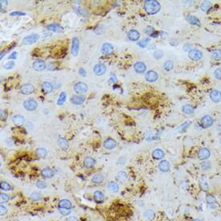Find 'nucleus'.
<instances>
[{
	"mask_svg": "<svg viewBox=\"0 0 221 221\" xmlns=\"http://www.w3.org/2000/svg\"><path fill=\"white\" fill-rule=\"evenodd\" d=\"M210 156H211V151L208 148H201L200 150L198 151V158L200 160L208 159Z\"/></svg>",
	"mask_w": 221,
	"mask_h": 221,
	"instance_id": "7",
	"label": "nucleus"
},
{
	"mask_svg": "<svg viewBox=\"0 0 221 221\" xmlns=\"http://www.w3.org/2000/svg\"><path fill=\"white\" fill-rule=\"evenodd\" d=\"M36 187L40 189H44L48 187V184H47L45 181L39 180L36 183Z\"/></svg>",
	"mask_w": 221,
	"mask_h": 221,
	"instance_id": "46",
	"label": "nucleus"
},
{
	"mask_svg": "<svg viewBox=\"0 0 221 221\" xmlns=\"http://www.w3.org/2000/svg\"><path fill=\"white\" fill-rule=\"evenodd\" d=\"M59 208L72 209V203L69 200H61L59 203Z\"/></svg>",
	"mask_w": 221,
	"mask_h": 221,
	"instance_id": "30",
	"label": "nucleus"
},
{
	"mask_svg": "<svg viewBox=\"0 0 221 221\" xmlns=\"http://www.w3.org/2000/svg\"><path fill=\"white\" fill-rule=\"evenodd\" d=\"M200 167L202 169V171H208L212 169V164L208 161H204L200 165Z\"/></svg>",
	"mask_w": 221,
	"mask_h": 221,
	"instance_id": "37",
	"label": "nucleus"
},
{
	"mask_svg": "<svg viewBox=\"0 0 221 221\" xmlns=\"http://www.w3.org/2000/svg\"><path fill=\"white\" fill-rule=\"evenodd\" d=\"M161 5L159 2L154 0L146 1L144 3V9L149 15H154L160 11Z\"/></svg>",
	"mask_w": 221,
	"mask_h": 221,
	"instance_id": "1",
	"label": "nucleus"
},
{
	"mask_svg": "<svg viewBox=\"0 0 221 221\" xmlns=\"http://www.w3.org/2000/svg\"><path fill=\"white\" fill-rule=\"evenodd\" d=\"M41 175L46 179H50L54 176V171L50 167L44 168L41 171Z\"/></svg>",
	"mask_w": 221,
	"mask_h": 221,
	"instance_id": "19",
	"label": "nucleus"
},
{
	"mask_svg": "<svg viewBox=\"0 0 221 221\" xmlns=\"http://www.w3.org/2000/svg\"><path fill=\"white\" fill-rule=\"evenodd\" d=\"M42 89H43V90H44V92L45 93H51L52 91L53 87L52 85V84L49 83V82H44L43 85H42Z\"/></svg>",
	"mask_w": 221,
	"mask_h": 221,
	"instance_id": "31",
	"label": "nucleus"
},
{
	"mask_svg": "<svg viewBox=\"0 0 221 221\" xmlns=\"http://www.w3.org/2000/svg\"><path fill=\"white\" fill-rule=\"evenodd\" d=\"M188 56L192 60H200L203 57V53L200 50L191 49L188 52Z\"/></svg>",
	"mask_w": 221,
	"mask_h": 221,
	"instance_id": "4",
	"label": "nucleus"
},
{
	"mask_svg": "<svg viewBox=\"0 0 221 221\" xmlns=\"http://www.w3.org/2000/svg\"><path fill=\"white\" fill-rule=\"evenodd\" d=\"M213 123H214V120L209 115H205L201 119V126L204 128H210L211 126H212Z\"/></svg>",
	"mask_w": 221,
	"mask_h": 221,
	"instance_id": "5",
	"label": "nucleus"
},
{
	"mask_svg": "<svg viewBox=\"0 0 221 221\" xmlns=\"http://www.w3.org/2000/svg\"><path fill=\"white\" fill-rule=\"evenodd\" d=\"M12 122L15 126H22L25 122V118L22 115H15L12 118Z\"/></svg>",
	"mask_w": 221,
	"mask_h": 221,
	"instance_id": "21",
	"label": "nucleus"
},
{
	"mask_svg": "<svg viewBox=\"0 0 221 221\" xmlns=\"http://www.w3.org/2000/svg\"><path fill=\"white\" fill-rule=\"evenodd\" d=\"M104 146L105 148H106L108 150H112V149H114L117 146V142H115L114 139L113 138H107L104 141Z\"/></svg>",
	"mask_w": 221,
	"mask_h": 221,
	"instance_id": "17",
	"label": "nucleus"
},
{
	"mask_svg": "<svg viewBox=\"0 0 221 221\" xmlns=\"http://www.w3.org/2000/svg\"><path fill=\"white\" fill-rule=\"evenodd\" d=\"M200 188L204 191H208L209 189V183L208 179L205 178V177H202L200 179Z\"/></svg>",
	"mask_w": 221,
	"mask_h": 221,
	"instance_id": "27",
	"label": "nucleus"
},
{
	"mask_svg": "<svg viewBox=\"0 0 221 221\" xmlns=\"http://www.w3.org/2000/svg\"><path fill=\"white\" fill-rule=\"evenodd\" d=\"M95 163H96V161L92 157H87L84 160V166L86 168H92L94 167Z\"/></svg>",
	"mask_w": 221,
	"mask_h": 221,
	"instance_id": "24",
	"label": "nucleus"
},
{
	"mask_svg": "<svg viewBox=\"0 0 221 221\" xmlns=\"http://www.w3.org/2000/svg\"><path fill=\"white\" fill-rule=\"evenodd\" d=\"M163 51H161V50H157L155 51L154 52V56L156 59H161V58L163 56Z\"/></svg>",
	"mask_w": 221,
	"mask_h": 221,
	"instance_id": "48",
	"label": "nucleus"
},
{
	"mask_svg": "<svg viewBox=\"0 0 221 221\" xmlns=\"http://www.w3.org/2000/svg\"><path fill=\"white\" fill-rule=\"evenodd\" d=\"M36 154L39 157H41V158H44L48 154V152H47V150L44 149V148H38L36 150Z\"/></svg>",
	"mask_w": 221,
	"mask_h": 221,
	"instance_id": "38",
	"label": "nucleus"
},
{
	"mask_svg": "<svg viewBox=\"0 0 221 221\" xmlns=\"http://www.w3.org/2000/svg\"><path fill=\"white\" fill-rule=\"evenodd\" d=\"M57 143L58 146H59V147L62 149L63 150H67L68 149H69V142L65 139V138H59L57 141Z\"/></svg>",
	"mask_w": 221,
	"mask_h": 221,
	"instance_id": "23",
	"label": "nucleus"
},
{
	"mask_svg": "<svg viewBox=\"0 0 221 221\" xmlns=\"http://www.w3.org/2000/svg\"><path fill=\"white\" fill-rule=\"evenodd\" d=\"M7 5V1H1V9L3 8Z\"/></svg>",
	"mask_w": 221,
	"mask_h": 221,
	"instance_id": "58",
	"label": "nucleus"
},
{
	"mask_svg": "<svg viewBox=\"0 0 221 221\" xmlns=\"http://www.w3.org/2000/svg\"><path fill=\"white\" fill-rule=\"evenodd\" d=\"M212 59L215 61H219L221 60V50H214L212 52Z\"/></svg>",
	"mask_w": 221,
	"mask_h": 221,
	"instance_id": "35",
	"label": "nucleus"
},
{
	"mask_svg": "<svg viewBox=\"0 0 221 221\" xmlns=\"http://www.w3.org/2000/svg\"><path fill=\"white\" fill-rule=\"evenodd\" d=\"M66 98H67V96H66V93L64 92H62L61 93L59 96V99L57 101V105H62L65 102Z\"/></svg>",
	"mask_w": 221,
	"mask_h": 221,
	"instance_id": "42",
	"label": "nucleus"
},
{
	"mask_svg": "<svg viewBox=\"0 0 221 221\" xmlns=\"http://www.w3.org/2000/svg\"><path fill=\"white\" fill-rule=\"evenodd\" d=\"M192 221H203L202 220H200V219H194Z\"/></svg>",
	"mask_w": 221,
	"mask_h": 221,
	"instance_id": "61",
	"label": "nucleus"
},
{
	"mask_svg": "<svg viewBox=\"0 0 221 221\" xmlns=\"http://www.w3.org/2000/svg\"><path fill=\"white\" fill-rule=\"evenodd\" d=\"M17 57V52H13V53H11L10 56H9V57L8 59H14V60H15V58Z\"/></svg>",
	"mask_w": 221,
	"mask_h": 221,
	"instance_id": "56",
	"label": "nucleus"
},
{
	"mask_svg": "<svg viewBox=\"0 0 221 221\" xmlns=\"http://www.w3.org/2000/svg\"><path fill=\"white\" fill-rule=\"evenodd\" d=\"M0 188L3 190V191H9V190H11V187L7 182L2 181L1 183H0Z\"/></svg>",
	"mask_w": 221,
	"mask_h": 221,
	"instance_id": "43",
	"label": "nucleus"
},
{
	"mask_svg": "<svg viewBox=\"0 0 221 221\" xmlns=\"http://www.w3.org/2000/svg\"><path fill=\"white\" fill-rule=\"evenodd\" d=\"M74 90L78 94H82L87 92L88 86L84 82H78L74 85Z\"/></svg>",
	"mask_w": 221,
	"mask_h": 221,
	"instance_id": "3",
	"label": "nucleus"
},
{
	"mask_svg": "<svg viewBox=\"0 0 221 221\" xmlns=\"http://www.w3.org/2000/svg\"><path fill=\"white\" fill-rule=\"evenodd\" d=\"M7 208L5 206H3V205H1L0 206V213H1V215L4 216V215L7 214Z\"/></svg>",
	"mask_w": 221,
	"mask_h": 221,
	"instance_id": "52",
	"label": "nucleus"
},
{
	"mask_svg": "<svg viewBox=\"0 0 221 221\" xmlns=\"http://www.w3.org/2000/svg\"><path fill=\"white\" fill-rule=\"evenodd\" d=\"M11 16H15V15H25V13L20 12V11H14L10 14Z\"/></svg>",
	"mask_w": 221,
	"mask_h": 221,
	"instance_id": "53",
	"label": "nucleus"
},
{
	"mask_svg": "<svg viewBox=\"0 0 221 221\" xmlns=\"http://www.w3.org/2000/svg\"><path fill=\"white\" fill-rule=\"evenodd\" d=\"M93 199L97 203H102L105 199V195L103 194L102 191H96L93 193Z\"/></svg>",
	"mask_w": 221,
	"mask_h": 221,
	"instance_id": "26",
	"label": "nucleus"
},
{
	"mask_svg": "<svg viewBox=\"0 0 221 221\" xmlns=\"http://www.w3.org/2000/svg\"><path fill=\"white\" fill-rule=\"evenodd\" d=\"M103 181H104V176L101 175V174H97L95 175L93 179H92V182L93 183H96V184H99V183H101Z\"/></svg>",
	"mask_w": 221,
	"mask_h": 221,
	"instance_id": "33",
	"label": "nucleus"
},
{
	"mask_svg": "<svg viewBox=\"0 0 221 221\" xmlns=\"http://www.w3.org/2000/svg\"><path fill=\"white\" fill-rule=\"evenodd\" d=\"M205 200H206V202L208 203V204H215L216 202V197L212 195H211V194H208L205 197Z\"/></svg>",
	"mask_w": 221,
	"mask_h": 221,
	"instance_id": "41",
	"label": "nucleus"
},
{
	"mask_svg": "<svg viewBox=\"0 0 221 221\" xmlns=\"http://www.w3.org/2000/svg\"><path fill=\"white\" fill-rule=\"evenodd\" d=\"M108 189L111 192L117 193L119 191V186L115 182H109L108 184Z\"/></svg>",
	"mask_w": 221,
	"mask_h": 221,
	"instance_id": "29",
	"label": "nucleus"
},
{
	"mask_svg": "<svg viewBox=\"0 0 221 221\" xmlns=\"http://www.w3.org/2000/svg\"><path fill=\"white\" fill-rule=\"evenodd\" d=\"M220 143H221V138H220Z\"/></svg>",
	"mask_w": 221,
	"mask_h": 221,
	"instance_id": "62",
	"label": "nucleus"
},
{
	"mask_svg": "<svg viewBox=\"0 0 221 221\" xmlns=\"http://www.w3.org/2000/svg\"><path fill=\"white\" fill-rule=\"evenodd\" d=\"M30 198H31V200L33 201H39L42 199V194L38 192V191H36V192H33L31 194Z\"/></svg>",
	"mask_w": 221,
	"mask_h": 221,
	"instance_id": "40",
	"label": "nucleus"
},
{
	"mask_svg": "<svg viewBox=\"0 0 221 221\" xmlns=\"http://www.w3.org/2000/svg\"><path fill=\"white\" fill-rule=\"evenodd\" d=\"M145 78L146 80L149 82H154L158 80L159 78V74L157 72L154 71V70H150V71H148L147 73H146V76H145Z\"/></svg>",
	"mask_w": 221,
	"mask_h": 221,
	"instance_id": "8",
	"label": "nucleus"
},
{
	"mask_svg": "<svg viewBox=\"0 0 221 221\" xmlns=\"http://www.w3.org/2000/svg\"><path fill=\"white\" fill-rule=\"evenodd\" d=\"M79 48H80V41L78 38L74 37L73 39V45H72V54L74 56H77L79 52Z\"/></svg>",
	"mask_w": 221,
	"mask_h": 221,
	"instance_id": "9",
	"label": "nucleus"
},
{
	"mask_svg": "<svg viewBox=\"0 0 221 221\" xmlns=\"http://www.w3.org/2000/svg\"><path fill=\"white\" fill-rule=\"evenodd\" d=\"M32 67L36 71H43L46 69V64L44 60H38L33 62Z\"/></svg>",
	"mask_w": 221,
	"mask_h": 221,
	"instance_id": "11",
	"label": "nucleus"
},
{
	"mask_svg": "<svg viewBox=\"0 0 221 221\" xmlns=\"http://www.w3.org/2000/svg\"><path fill=\"white\" fill-rule=\"evenodd\" d=\"M134 70H135L136 73H144L146 70V66L144 64L143 62L138 61L136 63L134 64Z\"/></svg>",
	"mask_w": 221,
	"mask_h": 221,
	"instance_id": "15",
	"label": "nucleus"
},
{
	"mask_svg": "<svg viewBox=\"0 0 221 221\" xmlns=\"http://www.w3.org/2000/svg\"><path fill=\"white\" fill-rule=\"evenodd\" d=\"M66 221H78V219L76 216H69L66 219Z\"/></svg>",
	"mask_w": 221,
	"mask_h": 221,
	"instance_id": "55",
	"label": "nucleus"
},
{
	"mask_svg": "<svg viewBox=\"0 0 221 221\" xmlns=\"http://www.w3.org/2000/svg\"><path fill=\"white\" fill-rule=\"evenodd\" d=\"M34 90H35V88H34V86H33L32 85H31V84L24 85L21 87L20 89L21 93L24 95L32 94L33 92H34Z\"/></svg>",
	"mask_w": 221,
	"mask_h": 221,
	"instance_id": "10",
	"label": "nucleus"
},
{
	"mask_svg": "<svg viewBox=\"0 0 221 221\" xmlns=\"http://www.w3.org/2000/svg\"><path fill=\"white\" fill-rule=\"evenodd\" d=\"M24 106L27 110L33 111L36 109L38 104H37L36 101H35L34 99H28V100H26L24 102Z\"/></svg>",
	"mask_w": 221,
	"mask_h": 221,
	"instance_id": "2",
	"label": "nucleus"
},
{
	"mask_svg": "<svg viewBox=\"0 0 221 221\" xmlns=\"http://www.w3.org/2000/svg\"><path fill=\"white\" fill-rule=\"evenodd\" d=\"M211 7H212V3L211 2H208V1L202 3L200 5V8L203 11H208Z\"/></svg>",
	"mask_w": 221,
	"mask_h": 221,
	"instance_id": "39",
	"label": "nucleus"
},
{
	"mask_svg": "<svg viewBox=\"0 0 221 221\" xmlns=\"http://www.w3.org/2000/svg\"><path fill=\"white\" fill-rule=\"evenodd\" d=\"M214 76H215V77L216 78L217 80L221 81V68H219V69L215 70V72H214Z\"/></svg>",
	"mask_w": 221,
	"mask_h": 221,
	"instance_id": "50",
	"label": "nucleus"
},
{
	"mask_svg": "<svg viewBox=\"0 0 221 221\" xmlns=\"http://www.w3.org/2000/svg\"><path fill=\"white\" fill-rule=\"evenodd\" d=\"M79 74H80V76H81V77H85L86 76L85 70L84 69H82V68H81V69H79Z\"/></svg>",
	"mask_w": 221,
	"mask_h": 221,
	"instance_id": "54",
	"label": "nucleus"
},
{
	"mask_svg": "<svg viewBox=\"0 0 221 221\" xmlns=\"http://www.w3.org/2000/svg\"><path fill=\"white\" fill-rule=\"evenodd\" d=\"M0 198H1V201H2L3 203H7V202L9 200V199H10L8 195H7L6 193L3 192L0 194Z\"/></svg>",
	"mask_w": 221,
	"mask_h": 221,
	"instance_id": "47",
	"label": "nucleus"
},
{
	"mask_svg": "<svg viewBox=\"0 0 221 221\" xmlns=\"http://www.w3.org/2000/svg\"><path fill=\"white\" fill-rule=\"evenodd\" d=\"M165 155L164 152L161 149H155L154 151L152 152V157L154 159H162Z\"/></svg>",
	"mask_w": 221,
	"mask_h": 221,
	"instance_id": "25",
	"label": "nucleus"
},
{
	"mask_svg": "<svg viewBox=\"0 0 221 221\" xmlns=\"http://www.w3.org/2000/svg\"><path fill=\"white\" fill-rule=\"evenodd\" d=\"M117 180L120 182V183H124L125 182H126L127 179H128V176H127V174L126 172L124 171H120L117 175V177H116Z\"/></svg>",
	"mask_w": 221,
	"mask_h": 221,
	"instance_id": "28",
	"label": "nucleus"
},
{
	"mask_svg": "<svg viewBox=\"0 0 221 221\" xmlns=\"http://www.w3.org/2000/svg\"><path fill=\"white\" fill-rule=\"evenodd\" d=\"M173 67H174V64L171 60H167L164 63L163 68L166 71H171L173 69Z\"/></svg>",
	"mask_w": 221,
	"mask_h": 221,
	"instance_id": "44",
	"label": "nucleus"
},
{
	"mask_svg": "<svg viewBox=\"0 0 221 221\" xmlns=\"http://www.w3.org/2000/svg\"><path fill=\"white\" fill-rule=\"evenodd\" d=\"M209 208L212 209V210H215V209L218 208V205L216 204V203L215 204H208Z\"/></svg>",
	"mask_w": 221,
	"mask_h": 221,
	"instance_id": "57",
	"label": "nucleus"
},
{
	"mask_svg": "<svg viewBox=\"0 0 221 221\" xmlns=\"http://www.w3.org/2000/svg\"><path fill=\"white\" fill-rule=\"evenodd\" d=\"M128 39L131 41H137L140 37V34L136 30H130L127 34Z\"/></svg>",
	"mask_w": 221,
	"mask_h": 221,
	"instance_id": "18",
	"label": "nucleus"
},
{
	"mask_svg": "<svg viewBox=\"0 0 221 221\" xmlns=\"http://www.w3.org/2000/svg\"><path fill=\"white\" fill-rule=\"evenodd\" d=\"M116 81H117V78H116V77L114 75V76H113V78L111 77L110 79H109V82H110V83H114V82Z\"/></svg>",
	"mask_w": 221,
	"mask_h": 221,
	"instance_id": "59",
	"label": "nucleus"
},
{
	"mask_svg": "<svg viewBox=\"0 0 221 221\" xmlns=\"http://www.w3.org/2000/svg\"><path fill=\"white\" fill-rule=\"evenodd\" d=\"M47 29L50 30V31H52V32H58L61 31L62 27L60 25L56 24H52L47 26Z\"/></svg>",
	"mask_w": 221,
	"mask_h": 221,
	"instance_id": "34",
	"label": "nucleus"
},
{
	"mask_svg": "<svg viewBox=\"0 0 221 221\" xmlns=\"http://www.w3.org/2000/svg\"><path fill=\"white\" fill-rule=\"evenodd\" d=\"M182 110L183 112L186 114H194V107L191 106V105H185L183 106L182 108Z\"/></svg>",
	"mask_w": 221,
	"mask_h": 221,
	"instance_id": "36",
	"label": "nucleus"
},
{
	"mask_svg": "<svg viewBox=\"0 0 221 221\" xmlns=\"http://www.w3.org/2000/svg\"><path fill=\"white\" fill-rule=\"evenodd\" d=\"M210 98L212 101L213 102H220L221 101V92L220 90L212 91V93H210Z\"/></svg>",
	"mask_w": 221,
	"mask_h": 221,
	"instance_id": "12",
	"label": "nucleus"
},
{
	"mask_svg": "<svg viewBox=\"0 0 221 221\" xmlns=\"http://www.w3.org/2000/svg\"><path fill=\"white\" fill-rule=\"evenodd\" d=\"M187 21L189 24L192 25H196V26H200V21L197 19L196 17L194 15H189L187 17Z\"/></svg>",
	"mask_w": 221,
	"mask_h": 221,
	"instance_id": "32",
	"label": "nucleus"
},
{
	"mask_svg": "<svg viewBox=\"0 0 221 221\" xmlns=\"http://www.w3.org/2000/svg\"><path fill=\"white\" fill-rule=\"evenodd\" d=\"M38 40H39V35H37V34H32L30 36H26L23 40V44L30 45V44H32L34 43H36Z\"/></svg>",
	"mask_w": 221,
	"mask_h": 221,
	"instance_id": "6",
	"label": "nucleus"
},
{
	"mask_svg": "<svg viewBox=\"0 0 221 221\" xmlns=\"http://www.w3.org/2000/svg\"><path fill=\"white\" fill-rule=\"evenodd\" d=\"M13 67H15V62L14 61L7 62L3 65V68H4L5 69H11Z\"/></svg>",
	"mask_w": 221,
	"mask_h": 221,
	"instance_id": "49",
	"label": "nucleus"
},
{
	"mask_svg": "<svg viewBox=\"0 0 221 221\" xmlns=\"http://www.w3.org/2000/svg\"><path fill=\"white\" fill-rule=\"evenodd\" d=\"M58 211H59V212L60 213L62 216H69V215H70V214H71V209L63 208H58Z\"/></svg>",
	"mask_w": 221,
	"mask_h": 221,
	"instance_id": "45",
	"label": "nucleus"
},
{
	"mask_svg": "<svg viewBox=\"0 0 221 221\" xmlns=\"http://www.w3.org/2000/svg\"><path fill=\"white\" fill-rule=\"evenodd\" d=\"M217 130L219 131V132H221V123H219L217 125Z\"/></svg>",
	"mask_w": 221,
	"mask_h": 221,
	"instance_id": "60",
	"label": "nucleus"
},
{
	"mask_svg": "<svg viewBox=\"0 0 221 221\" xmlns=\"http://www.w3.org/2000/svg\"><path fill=\"white\" fill-rule=\"evenodd\" d=\"M114 51V48L113 46L111 45L109 43H105L102 45V48H101V52H102L103 54L105 55H110Z\"/></svg>",
	"mask_w": 221,
	"mask_h": 221,
	"instance_id": "22",
	"label": "nucleus"
},
{
	"mask_svg": "<svg viewBox=\"0 0 221 221\" xmlns=\"http://www.w3.org/2000/svg\"><path fill=\"white\" fill-rule=\"evenodd\" d=\"M93 71H94V73L97 76H101L103 74L105 73L106 71V67L105 64H97L94 66V69H93Z\"/></svg>",
	"mask_w": 221,
	"mask_h": 221,
	"instance_id": "13",
	"label": "nucleus"
},
{
	"mask_svg": "<svg viewBox=\"0 0 221 221\" xmlns=\"http://www.w3.org/2000/svg\"><path fill=\"white\" fill-rule=\"evenodd\" d=\"M143 217L144 219H146V220L151 221L155 218V212L152 209H148V210L144 212Z\"/></svg>",
	"mask_w": 221,
	"mask_h": 221,
	"instance_id": "20",
	"label": "nucleus"
},
{
	"mask_svg": "<svg viewBox=\"0 0 221 221\" xmlns=\"http://www.w3.org/2000/svg\"><path fill=\"white\" fill-rule=\"evenodd\" d=\"M148 43H149V39H146V40H144L139 41V42L138 43V45L139 46V47H141V48H146V45L148 44Z\"/></svg>",
	"mask_w": 221,
	"mask_h": 221,
	"instance_id": "51",
	"label": "nucleus"
},
{
	"mask_svg": "<svg viewBox=\"0 0 221 221\" xmlns=\"http://www.w3.org/2000/svg\"><path fill=\"white\" fill-rule=\"evenodd\" d=\"M85 97L82 95H76L72 97L71 98V102L73 103L74 105H81L85 102Z\"/></svg>",
	"mask_w": 221,
	"mask_h": 221,
	"instance_id": "16",
	"label": "nucleus"
},
{
	"mask_svg": "<svg viewBox=\"0 0 221 221\" xmlns=\"http://www.w3.org/2000/svg\"><path fill=\"white\" fill-rule=\"evenodd\" d=\"M159 169L162 172H168L171 169V164L167 160H163L159 164Z\"/></svg>",
	"mask_w": 221,
	"mask_h": 221,
	"instance_id": "14",
	"label": "nucleus"
}]
</instances>
